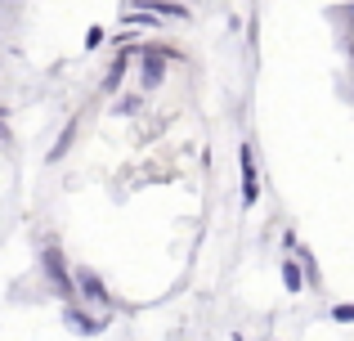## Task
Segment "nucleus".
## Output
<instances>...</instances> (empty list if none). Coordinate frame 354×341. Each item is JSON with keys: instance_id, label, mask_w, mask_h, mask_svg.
I'll return each mask as SVG.
<instances>
[{"instance_id": "2", "label": "nucleus", "mask_w": 354, "mask_h": 341, "mask_svg": "<svg viewBox=\"0 0 354 341\" xmlns=\"http://www.w3.org/2000/svg\"><path fill=\"white\" fill-rule=\"evenodd\" d=\"M162 77H166V59H162V54H144V81L157 86Z\"/></svg>"}, {"instance_id": "4", "label": "nucleus", "mask_w": 354, "mask_h": 341, "mask_svg": "<svg viewBox=\"0 0 354 341\" xmlns=\"http://www.w3.org/2000/svg\"><path fill=\"white\" fill-rule=\"evenodd\" d=\"M81 292H86L90 301H104V283H99L90 270H81Z\"/></svg>"}, {"instance_id": "5", "label": "nucleus", "mask_w": 354, "mask_h": 341, "mask_svg": "<svg viewBox=\"0 0 354 341\" xmlns=\"http://www.w3.org/2000/svg\"><path fill=\"white\" fill-rule=\"evenodd\" d=\"M283 279H287V292H301L305 288V283H301V265H296V261L283 265Z\"/></svg>"}, {"instance_id": "3", "label": "nucleus", "mask_w": 354, "mask_h": 341, "mask_svg": "<svg viewBox=\"0 0 354 341\" xmlns=\"http://www.w3.org/2000/svg\"><path fill=\"white\" fill-rule=\"evenodd\" d=\"M148 9H153L157 18H189V9H184V5H166V0H148Z\"/></svg>"}, {"instance_id": "6", "label": "nucleus", "mask_w": 354, "mask_h": 341, "mask_svg": "<svg viewBox=\"0 0 354 341\" xmlns=\"http://www.w3.org/2000/svg\"><path fill=\"white\" fill-rule=\"evenodd\" d=\"M332 315H337L341 324H354V306H337V310H332Z\"/></svg>"}, {"instance_id": "1", "label": "nucleus", "mask_w": 354, "mask_h": 341, "mask_svg": "<svg viewBox=\"0 0 354 341\" xmlns=\"http://www.w3.org/2000/svg\"><path fill=\"white\" fill-rule=\"evenodd\" d=\"M238 162H242V202H256V167H251V149H242L238 153Z\"/></svg>"}]
</instances>
